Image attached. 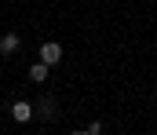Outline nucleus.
<instances>
[{
    "label": "nucleus",
    "mask_w": 157,
    "mask_h": 135,
    "mask_svg": "<svg viewBox=\"0 0 157 135\" xmlns=\"http://www.w3.org/2000/svg\"><path fill=\"white\" fill-rule=\"evenodd\" d=\"M40 62L59 66V62H62V44H59V40H44V44H40Z\"/></svg>",
    "instance_id": "obj_1"
},
{
    "label": "nucleus",
    "mask_w": 157,
    "mask_h": 135,
    "mask_svg": "<svg viewBox=\"0 0 157 135\" xmlns=\"http://www.w3.org/2000/svg\"><path fill=\"white\" fill-rule=\"evenodd\" d=\"M33 102H26V99H15L11 102V121H18V124H26V121H33Z\"/></svg>",
    "instance_id": "obj_2"
},
{
    "label": "nucleus",
    "mask_w": 157,
    "mask_h": 135,
    "mask_svg": "<svg viewBox=\"0 0 157 135\" xmlns=\"http://www.w3.org/2000/svg\"><path fill=\"white\" fill-rule=\"evenodd\" d=\"M18 47H22L18 33H4V37H0V55H15Z\"/></svg>",
    "instance_id": "obj_3"
},
{
    "label": "nucleus",
    "mask_w": 157,
    "mask_h": 135,
    "mask_svg": "<svg viewBox=\"0 0 157 135\" xmlns=\"http://www.w3.org/2000/svg\"><path fill=\"white\" fill-rule=\"evenodd\" d=\"M48 73H51V66H48V62H33V66H29V81H33V84H44V81H48Z\"/></svg>",
    "instance_id": "obj_4"
},
{
    "label": "nucleus",
    "mask_w": 157,
    "mask_h": 135,
    "mask_svg": "<svg viewBox=\"0 0 157 135\" xmlns=\"http://www.w3.org/2000/svg\"><path fill=\"white\" fill-rule=\"evenodd\" d=\"M55 117V99H40V121H51Z\"/></svg>",
    "instance_id": "obj_5"
},
{
    "label": "nucleus",
    "mask_w": 157,
    "mask_h": 135,
    "mask_svg": "<svg viewBox=\"0 0 157 135\" xmlns=\"http://www.w3.org/2000/svg\"><path fill=\"white\" fill-rule=\"evenodd\" d=\"M88 135H102V124H99V121H91V124H88Z\"/></svg>",
    "instance_id": "obj_6"
},
{
    "label": "nucleus",
    "mask_w": 157,
    "mask_h": 135,
    "mask_svg": "<svg viewBox=\"0 0 157 135\" xmlns=\"http://www.w3.org/2000/svg\"><path fill=\"white\" fill-rule=\"evenodd\" d=\"M70 135H88V128H80V132H70Z\"/></svg>",
    "instance_id": "obj_7"
}]
</instances>
